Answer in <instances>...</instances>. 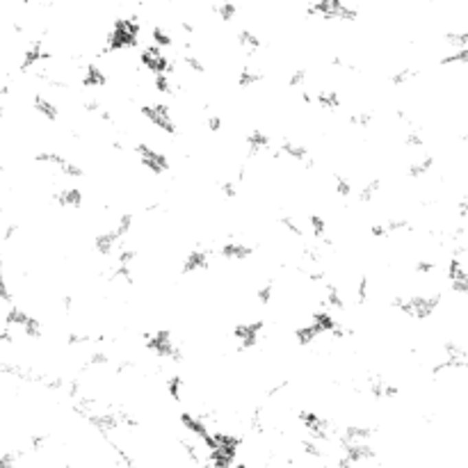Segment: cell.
I'll list each match as a JSON object with an SVG mask.
<instances>
[{"label":"cell","instance_id":"3","mask_svg":"<svg viewBox=\"0 0 468 468\" xmlns=\"http://www.w3.org/2000/svg\"><path fill=\"white\" fill-rule=\"evenodd\" d=\"M238 44L243 46L247 53H256L258 48L263 46V44H260V39L256 37V34L249 32V30H240V32H238Z\"/></svg>","mask_w":468,"mask_h":468},{"label":"cell","instance_id":"6","mask_svg":"<svg viewBox=\"0 0 468 468\" xmlns=\"http://www.w3.org/2000/svg\"><path fill=\"white\" fill-rule=\"evenodd\" d=\"M445 41L457 48V51H462V48H466V41H468V34L466 32H448V37H445Z\"/></svg>","mask_w":468,"mask_h":468},{"label":"cell","instance_id":"5","mask_svg":"<svg viewBox=\"0 0 468 468\" xmlns=\"http://www.w3.org/2000/svg\"><path fill=\"white\" fill-rule=\"evenodd\" d=\"M215 14L224 21V23H231V21L236 19V14H238V7L233 3H222V5L215 7Z\"/></svg>","mask_w":468,"mask_h":468},{"label":"cell","instance_id":"4","mask_svg":"<svg viewBox=\"0 0 468 468\" xmlns=\"http://www.w3.org/2000/svg\"><path fill=\"white\" fill-rule=\"evenodd\" d=\"M151 37H153V46H158V48H169L174 44V39H172V34H169L165 27H160V25H155L153 30H151Z\"/></svg>","mask_w":468,"mask_h":468},{"label":"cell","instance_id":"1","mask_svg":"<svg viewBox=\"0 0 468 468\" xmlns=\"http://www.w3.org/2000/svg\"><path fill=\"white\" fill-rule=\"evenodd\" d=\"M309 16H320L324 21H357L359 12L345 5L343 0H317L309 7Z\"/></svg>","mask_w":468,"mask_h":468},{"label":"cell","instance_id":"2","mask_svg":"<svg viewBox=\"0 0 468 468\" xmlns=\"http://www.w3.org/2000/svg\"><path fill=\"white\" fill-rule=\"evenodd\" d=\"M32 105H34V110H37L41 117L48 119V122H55V119L60 117V110L55 108V103H51L44 96H34V103Z\"/></svg>","mask_w":468,"mask_h":468}]
</instances>
